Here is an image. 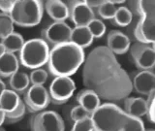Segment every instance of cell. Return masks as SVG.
Listing matches in <instances>:
<instances>
[{
  "mask_svg": "<svg viewBox=\"0 0 155 131\" xmlns=\"http://www.w3.org/2000/svg\"><path fill=\"white\" fill-rule=\"evenodd\" d=\"M93 35L87 26H75L73 28L70 42L81 49L88 48L93 42Z\"/></svg>",
  "mask_w": 155,
  "mask_h": 131,
  "instance_id": "19",
  "label": "cell"
},
{
  "mask_svg": "<svg viewBox=\"0 0 155 131\" xmlns=\"http://www.w3.org/2000/svg\"><path fill=\"white\" fill-rule=\"evenodd\" d=\"M85 61L84 49L71 42L52 47L48 69L54 77H70Z\"/></svg>",
  "mask_w": 155,
  "mask_h": 131,
  "instance_id": "2",
  "label": "cell"
},
{
  "mask_svg": "<svg viewBox=\"0 0 155 131\" xmlns=\"http://www.w3.org/2000/svg\"><path fill=\"white\" fill-rule=\"evenodd\" d=\"M147 118L151 123H155V90L147 96Z\"/></svg>",
  "mask_w": 155,
  "mask_h": 131,
  "instance_id": "32",
  "label": "cell"
},
{
  "mask_svg": "<svg viewBox=\"0 0 155 131\" xmlns=\"http://www.w3.org/2000/svg\"><path fill=\"white\" fill-rule=\"evenodd\" d=\"M1 44L6 49L7 52L15 53V52H19L21 51L25 42H24V39L21 34L14 32L11 35L2 39Z\"/></svg>",
  "mask_w": 155,
  "mask_h": 131,
  "instance_id": "23",
  "label": "cell"
},
{
  "mask_svg": "<svg viewBox=\"0 0 155 131\" xmlns=\"http://www.w3.org/2000/svg\"><path fill=\"white\" fill-rule=\"evenodd\" d=\"M23 101L29 112L38 113L47 108L51 102V98L50 91L44 86L32 85L24 93Z\"/></svg>",
  "mask_w": 155,
  "mask_h": 131,
  "instance_id": "9",
  "label": "cell"
},
{
  "mask_svg": "<svg viewBox=\"0 0 155 131\" xmlns=\"http://www.w3.org/2000/svg\"><path fill=\"white\" fill-rule=\"evenodd\" d=\"M77 102L81 105L82 108L85 109L90 115L99 108L100 104V97L97 95L96 92L90 89L81 90L77 95Z\"/></svg>",
  "mask_w": 155,
  "mask_h": 131,
  "instance_id": "17",
  "label": "cell"
},
{
  "mask_svg": "<svg viewBox=\"0 0 155 131\" xmlns=\"http://www.w3.org/2000/svg\"><path fill=\"white\" fill-rule=\"evenodd\" d=\"M134 36L138 42L153 45L155 43V15H144L136 24Z\"/></svg>",
  "mask_w": 155,
  "mask_h": 131,
  "instance_id": "12",
  "label": "cell"
},
{
  "mask_svg": "<svg viewBox=\"0 0 155 131\" xmlns=\"http://www.w3.org/2000/svg\"><path fill=\"white\" fill-rule=\"evenodd\" d=\"M107 47L114 55H123L131 48L130 39L119 30H111L107 36Z\"/></svg>",
  "mask_w": 155,
  "mask_h": 131,
  "instance_id": "14",
  "label": "cell"
},
{
  "mask_svg": "<svg viewBox=\"0 0 155 131\" xmlns=\"http://www.w3.org/2000/svg\"><path fill=\"white\" fill-rule=\"evenodd\" d=\"M26 105L24 101L21 100V104L18 105V108L11 112V113H6V121L7 123H16L19 121L21 119H23L24 115L26 113Z\"/></svg>",
  "mask_w": 155,
  "mask_h": 131,
  "instance_id": "27",
  "label": "cell"
},
{
  "mask_svg": "<svg viewBox=\"0 0 155 131\" xmlns=\"http://www.w3.org/2000/svg\"><path fill=\"white\" fill-rule=\"evenodd\" d=\"M125 113L134 118H143L147 115V102L142 97H127L124 100Z\"/></svg>",
  "mask_w": 155,
  "mask_h": 131,
  "instance_id": "15",
  "label": "cell"
},
{
  "mask_svg": "<svg viewBox=\"0 0 155 131\" xmlns=\"http://www.w3.org/2000/svg\"><path fill=\"white\" fill-rule=\"evenodd\" d=\"M69 18L75 26H87L95 19V12L86 1H70L68 2Z\"/></svg>",
  "mask_w": 155,
  "mask_h": 131,
  "instance_id": "11",
  "label": "cell"
},
{
  "mask_svg": "<svg viewBox=\"0 0 155 131\" xmlns=\"http://www.w3.org/2000/svg\"><path fill=\"white\" fill-rule=\"evenodd\" d=\"M104 1H105V0H99V1H94V0H93V1H86V3L88 4V6L92 10H93V11H94L95 9H96V11H97V9H98L101 6V5L103 4Z\"/></svg>",
  "mask_w": 155,
  "mask_h": 131,
  "instance_id": "35",
  "label": "cell"
},
{
  "mask_svg": "<svg viewBox=\"0 0 155 131\" xmlns=\"http://www.w3.org/2000/svg\"><path fill=\"white\" fill-rule=\"evenodd\" d=\"M21 99L19 98L18 92L12 89H6L1 92L0 96V110L5 113H11L16 110L21 104Z\"/></svg>",
  "mask_w": 155,
  "mask_h": 131,
  "instance_id": "20",
  "label": "cell"
},
{
  "mask_svg": "<svg viewBox=\"0 0 155 131\" xmlns=\"http://www.w3.org/2000/svg\"><path fill=\"white\" fill-rule=\"evenodd\" d=\"M129 5L128 8L132 14L140 18L144 15H155V1H130Z\"/></svg>",
  "mask_w": 155,
  "mask_h": 131,
  "instance_id": "22",
  "label": "cell"
},
{
  "mask_svg": "<svg viewBox=\"0 0 155 131\" xmlns=\"http://www.w3.org/2000/svg\"><path fill=\"white\" fill-rule=\"evenodd\" d=\"M130 53L139 69L151 71L155 68V50L152 45L136 42L131 46Z\"/></svg>",
  "mask_w": 155,
  "mask_h": 131,
  "instance_id": "10",
  "label": "cell"
},
{
  "mask_svg": "<svg viewBox=\"0 0 155 131\" xmlns=\"http://www.w3.org/2000/svg\"><path fill=\"white\" fill-rule=\"evenodd\" d=\"M1 131H5V130H4L3 128H1Z\"/></svg>",
  "mask_w": 155,
  "mask_h": 131,
  "instance_id": "41",
  "label": "cell"
},
{
  "mask_svg": "<svg viewBox=\"0 0 155 131\" xmlns=\"http://www.w3.org/2000/svg\"><path fill=\"white\" fill-rule=\"evenodd\" d=\"M29 84H30V78L23 72H17L10 77L9 86L12 90L18 92V93H25L26 90L29 89Z\"/></svg>",
  "mask_w": 155,
  "mask_h": 131,
  "instance_id": "21",
  "label": "cell"
},
{
  "mask_svg": "<svg viewBox=\"0 0 155 131\" xmlns=\"http://www.w3.org/2000/svg\"><path fill=\"white\" fill-rule=\"evenodd\" d=\"M50 52V47L42 38L31 39L19 52V62L29 69H38L48 62Z\"/></svg>",
  "mask_w": 155,
  "mask_h": 131,
  "instance_id": "5",
  "label": "cell"
},
{
  "mask_svg": "<svg viewBox=\"0 0 155 131\" xmlns=\"http://www.w3.org/2000/svg\"><path fill=\"white\" fill-rule=\"evenodd\" d=\"M0 85H1V87H2V89H1V92L2 91H4V90H6L7 89H6V86H5V84H4V82L1 80L0 81Z\"/></svg>",
  "mask_w": 155,
  "mask_h": 131,
  "instance_id": "38",
  "label": "cell"
},
{
  "mask_svg": "<svg viewBox=\"0 0 155 131\" xmlns=\"http://www.w3.org/2000/svg\"><path fill=\"white\" fill-rule=\"evenodd\" d=\"M76 90V85L70 77H55L50 86V94L53 104L60 105L69 100Z\"/></svg>",
  "mask_w": 155,
  "mask_h": 131,
  "instance_id": "8",
  "label": "cell"
},
{
  "mask_svg": "<svg viewBox=\"0 0 155 131\" xmlns=\"http://www.w3.org/2000/svg\"><path fill=\"white\" fill-rule=\"evenodd\" d=\"M123 131H145V130H144L143 123L142 119L139 118L131 116L127 127H126Z\"/></svg>",
  "mask_w": 155,
  "mask_h": 131,
  "instance_id": "33",
  "label": "cell"
},
{
  "mask_svg": "<svg viewBox=\"0 0 155 131\" xmlns=\"http://www.w3.org/2000/svg\"><path fill=\"white\" fill-rule=\"evenodd\" d=\"M19 61L15 53L6 52L0 56V76L10 78L18 71Z\"/></svg>",
  "mask_w": 155,
  "mask_h": 131,
  "instance_id": "18",
  "label": "cell"
},
{
  "mask_svg": "<svg viewBox=\"0 0 155 131\" xmlns=\"http://www.w3.org/2000/svg\"><path fill=\"white\" fill-rule=\"evenodd\" d=\"M48 72L41 68L34 69L29 74L30 78V82L34 86H43L48 81Z\"/></svg>",
  "mask_w": 155,
  "mask_h": 131,
  "instance_id": "28",
  "label": "cell"
},
{
  "mask_svg": "<svg viewBox=\"0 0 155 131\" xmlns=\"http://www.w3.org/2000/svg\"><path fill=\"white\" fill-rule=\"evenodd\" d=\"M30 129L31 131H65V124L55 112L44 111L32 116Z\"/></svg>",
  "mask_w": 155,
  "mask_h": 131,
  "instance_id": "6",
  "label": "cell"
},
{
  "mask_svg": "<svg viewBox=\"0 0 155 131\" xmlns=\"http://www.w3.org/2000/svg\"><path fill=\"white\" fill-rule=\"evenodd\" d=\"M14 22L10 15L0 14V37L1 40L14 33Z\"/></svg>",
  "mask_w": 155,
  "mask_h": 131,
  "instance_id": "26",
  "label": "cell"
},
{
  "mask_svg": "<svg viewBox=\"0 0 155 131\" xmlns=\"http://www.w3.org/2000/svg\"><path fill=\"white\" fill-rule=\"evenodd\" d=\"M82 82L109 103L125 100L134 89L133 81L107 46L94 48L86 56Z\"/></svg>",
  "mask_w": 155,
  "mask_h": 131,
  "instance_id": "1",
  "label": "cell"
},
{
  "mask_svg": "<svg viewBox=\"0 0 155 131\" xmlns=\"http://www.w3.org/2000/svg\"><path fill=\"white\" fill-rule=\"evenodd\" d=\"M45 9L54 22H65L69 18L68 5L59 0H48L45 2Z\"/></svg>",
  "mask_w": 155,
  "mask_h": 131,
  "instance_id": "16",
  "label": "cell"
},
{
  "mask_svg": "<svg viewBox=\"0 0 155 131\" xmlns=\"http://www.w3.org/2000/svg\"><path fill=\"white\" fill-rule=\"evenodd\" d=\"M111 2H113V3L115 5V6H116V5H119V4H124V3H125L124 0H113V1H111Z\"/></svg>",
  "mask_w": 155,
  "mask_h": 131,
  "instance_id": "37",
  "label": "cell"
},
{
  "mask_svg": "<svg viewBox=\"0 0 155 131\" xmlns=\"http://www.w3.org/2000/svg\"><path fill=\"white\" fill-rule=\"evenodd\" d=\"M0 116H1V124H3L6 121V113L4 111L0 110Z\"/></svg>",
  "mask_w": 155,
  "mask_h": 131,
  "instance_id": "36",
  "label": "cell"
},
{
  "mask_svg": "<svg viewBox=\"0 0 155 131\" xmlns=\"http://www.w3.org/2000/svg\"><path fill=\"white\" fill-rule=\"evenodd\" d=\"M130 119L131 116L114 103L102 104L91 115L94 131H123Z\"/></svg>",
  "mask_w": 155,
  "mask_h": 131,
  "instance_id": "3",
  "label": "cell"
},
{
  "mask_svg": "<svg viewBox=\"0 0 155 131\" xmlns=\"http://www.w3.org/2000/svg\"><path fill=\"white\" fill-rule=\"evenodd\" d=\"M72 31L73 28L65 22H54L43 29L41 36L48 46L55 47L70 42Z\"/></svg>",
  "mask_w": 155,
  "mask_h": 131,
  "instance_id": "7",
  "label": "cell"
},
{
  "mask_svg": "<svg viewBox=\"0 0 155 131\" xmlns=\"http://www.w3.org/2000/svg\"><path fill=\"white\" fill-rule=\"evenodd\" d=\"M43 8V2L38 0H16L10 17L18 26L32 27L41 22Z\"/></svg>",
  "mask_w": 155,
  "mask_h": 131,
  "instance_id": "4",
  "label": "cell"
},
{
  "mask_svg": "<svg viewBox=\"0 0 155 131\" xmlns=\"http://www.w3.org/2000/svg\"><path fill=\"white\" fill-rule=\"evenodd\" d=\"M117 7L110 1V0H105L103 4L97 9V14L104 19H114L116 11H117Z\"/></svg>",
  "mask_w": 155,
  "mask_h": 131,
  "instance_id": "25",
  "label": "cell"
},
{
  "mask_svg": "<svg viewBox=\"0 0 155 131\" xmlns=\"http://www.w3.org/2000/svg\"><path fill=\"white\" fill-rule=\"evenodd\" d=\"M133 89L139 94L148 96L155 90V73L140 70L133 78Z\"/></svg>",
  "mask_w": 155,
  "mask_h": 131,
  "instance_id": "13",
  "label": "cell"
},
{
  "mask_svg": "<svg viewBox=\"0 0 155 131\" xmlns=\"http://www.w3.org/2000/svg\"><path fill=\"white\" fill-rule=\"evenodd\" d=\"M70 116H71V119L74 121L81 120L84 119H86V118H89V116H91V115L88 113V112H87L85 109L82 108L81 105L75 106L74 108L72 109Z\"/></svg>",
  "mask_w": 155,
  "mask_h": 131,
  "instance_id": "31",
  "label": "cell"
},
{
  "mask_svg": "<svg viewBox=\"0 0 155 131\" xmlns=\"http://www.w3.org/2000/svg\"><path fill=\"white\" fill-rule=\"evenodd\" d=\"M152 47H153V49H154V50H155V43H154L153 45H152Z\"/></svg>",
  "mask_w": 155,
  "mask_h": 131,
  "instance_id": "40",
  "label": "cell"
},
{
  "mask_svg": "<svg viewBox=\"0 0 155 131\" xmlns=\"http://www.w3.org/2000/svg\"><path fill=\"white\" fill-rule=\"evenodd\" d=\"M145 131H155L154 129H149V130H145Z\"/></svg>",
  "mask_w": 155,
  "mask_h": 131,
  "instance_id": "39",
  "label": "cell"
},
{
  "mask_svg": "<svg viewBox=\"0 0 155 131\" xmlns=\"http://www.w3.org/2000/svg\"><path fill=\"white\" fill-rule=\"evenodd\" d=\"M133 21V14L128 7H118L114 18V22L118 26H127Z\"/></svg>",
  "mask_w": 155,
  "mask_h": 131,
  "instance_id": "24",
  "label": "cell"
},
{
  "mask_svg": "<svg viewBox=\"0 0 155 131\" xmlns=\"http://www.w3.org/2000/svg\"><path fill=\"white\" fill-rule=\"evenodd\" d=\"M87 27H88V29L90 30L91 34L93 35L94 38H101L106 32V26L104 22L98 18L93 19V21L87 25Z\"/></svg>",
  "mask_w": 155,
  "mask_h": 131,
  "instance_id": "29",
  "label": "cell"
},
{
  "mask_svg": "<svg viewBox=\"0 0 155 131\" xmlns=\"http://www.w3.org/2000/svg\"><path fill=\"white\" fill-rule=\"evenodd\" d=\"M16 0H2L0 1V10H1V14L10 15L12 10L15 6Z\"/></svg>",
  "mask_w": 155,
  "mask_h": 131,
  "instance_id": "34",
  "label": "cell"
},
{
  "mask_svg": "<svg viewBox=\"0 0 155 131\" xmlns=\"http://www.w3.org/2000/svg\"><path fill=\"white\" fill-rule=\"evenodd\" d=\"M71 131H94V126L93 123H92L91 116L81 120L75 121Z\"/></svg>",
  "mask_w": 155,
  "mask_h": 131,
  "instance_id": "30",
  "label": "cell"
}]
</instances>
